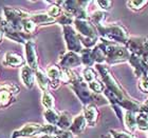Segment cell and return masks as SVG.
<instances>
[{"label":"cell","mask_w":148,"mask_h":138,"mask_svg":"<svg viewBox=\"0 0 148 138\" xmlns=\"http://www.w3.org/2000/svg\"><path fill=\"white\" fill-rule=\"evenodd\" d=\"M97 44L101 46V49L105 53L107 65H120V63H124L129 60L131 54L125 46L111 42V41L103 39V38H99Z\"/></svg>","instance_id":"6da1fadb"},{"label":"cell","mask_w":148,"mask_h":138,"mask_svg":"<svg viewBox=\"0 0 148 138\" xmlns=\"http://www.w3.org/2000/svg\"><path fill=\"white\" fill-rule=\"evenodd\" d=\"M83 115L87 121V124L89 126H96V123L99 121V112L97 110L95 104H88L86 107H84Z\"/></svg>","instance_id":"5bb4252c"},{"label":"cell","mask_w":148,"mask_h":138,"mask_svg":"<svg viewBox=\"0 0 148 138\" xmlns=\"http://www.w3.org/2000/svg\"><path fill=\"white\" fill-rule=\"evenodd\" d=\"M125 46L130 54H134L142 59L148 57V37H130Z\"/></svg>","instance_id":"52a82bcc"},{"label":"cell","mask_w":148,"mask_h":138,"mask_svg":"<svg viewBox=\"0 0 148 138\" xmlns=\"http://www.w3.org/2000/svg\"><path fill=\"white\" fill-rule=\"evenodd\" d=\"M140 90L143 93H148V77H142L140 78V83H139Z\"/></svg>","instance_id":"ab89813d"},{"label":"cell","mask_w":148,"mask_h":138,"mask_svg":"<svg viewBox=\"0 0 148 138\" xmlns=\"http://www.w3.org/2000/svg\"><path fill=\"white\" fill-rule=\"evenodd\" d=\"M82 77L87 83H90L97 79V73L93 68H85L82 73Z\"/></svg>","instance_id":"4dcf8cb0"},{"label":"cell","mask_w":148,"mask_h":138,"mask_svg":"<svg viewBox=\"0 0 148 138\" xmlns=\"http://www.w3.org/2000/svg\"><path fill=\"white\" fill-rule=\"evenodd\" d=\"M20 78L27 89H32L35 83V71L29 65H23L20 70Z\"/></svg>","instance_id":"2e32d148"},{"label":"cell","mask_w":148,"mask_h":138,"mask_svg":"<svg viewBox=\"0 0 148 138\" xmlns=\"http://www.w3.org/2000/svg\"><path fill=\"white\" fill-rule=\"evenodd\" d=\"M60 75H62V69L58 65H51L47 70V76L50 80V86L53 90L58 89L59 86L62 84Z\"/></svg>","instance_id":"9a60e30c"},{"label":"cell","mask_w":148,"mask_h":138,"mask_svg":"<svg viewBox=\"0 0 148 138\" xmlns=\"http://www.w3.org/2000/svg\"><path fill=\"white\" fill-rule=\"evenodd\" d=\"M37 25L34 23V21L31 18H27L22 22V31L25 32V34L33 35L36 32Z\"/></svg>","instance_id":"d6a6232c"},{"label":"cell","mask_w":148,"mask_h":138,"mask_svg":"<svg viewBox=\"0 0 148 138\" xmlns=\"http://www.w3.org/2000/svg\"><path fill=\"white\" fill-rule=\"evenodd\" d=\"M92 55H93V59L95 61V65H105L106 63L105 53L101 49V46L99 44H96L92 49Z\"/></svg>","instance_id":"83f0119b"},{"label":"cell","mask_w":148,"mask_h":138,"mask_svg":"<svg viewBox=\"0 0 148 138\" xmlns=\"http://www.w3.org/2000/svg\"><path fill=\"white\" fill-rule=\"evenodd\" d=\"M38 138H56L55 135H50V134H41L38 136Z\"/></svg>","instance_id":"b9f144b4"},{"label":"cell","mask_w":148,"mask_h":138,"mask_svg":"<svg viewBox=\"0 0 148 138\" xmlns=\"http://www.w3.org/2000/svg\"><path fill=\"white\" fill-rule=\"evenodd\" d=\"M74 20L75 19H74V17L72 15H70V14L66 12H62V15L56 19V22L62 24V27H68V25H71L72 23H74Z\"/></svg>","instance_id":"836d02e7"},{"label":"cell","mask_w":148,"mask_h":138,"mask_svg":"<svg viewBox=\"0 0 148 138\" xmlns=\"http://www.w3.org/2000/svg\"><path fill=\"white\" fill-rule=\"evenodd\" d=\"M82 65L79 54L74 52H67L59 59V68L62 70H72Z\"/></svg>","instance_id":"30bf717a"},{"label":"cell","mask_w":148,"mask_h":138,"mask_svg":"<svg viewBox=\"0 0 148 138\" xmlns=\"http://www.w3.org/2000/svg\"><path fill=\"white\" fill-rule=\"evenodd\" d=\"M30 18L34 21L35 24L38 25H50L53 23H56V19L48 15L47 13H37V14H32Z\"/></svg>","instance_id":"d6986e66"},{"label":"cell","mask_w":148,"mask_h":138,"mask_svg":"<svg viewBox=\"0 0 148 138\" xmlns=\"http://www.w3.org/2000/svg\"><path fill=\"white\" fill-rule=\"evenodd\" d=\"M25 62L32 70H38V55L36 51V44L33 40H30L25 44Z\"/></svg>","instance_id":"8fae6325"},{"label":"cell","mask_w":148,"mask_h":138,"mask_svg":"<svg viewBox=\"0 0 148 138\" xmlns=\"http://www.w3.org/2000/svg\"><path fill=\"white\" fill-rule=\"evenodd\" d=\"M104 95H105V97L107 98V100L109 101V103H110L112 110L114 111V113H115V115H116L117 119L120 120L121 122H123V120H124L123 109H122V107L119 105V103L115 101V99H114V94L111 92V91H109V90L106 89L105 91H104Z\"/></svg>","instance_id":"ac0fdd59"},{"label":"cell","mask_w":148,"mask_h":138,"mask_svg":"<svg viewBox=\"0 0 148 138\" xmlns=\"http://www.w3.org/2000/svg\"><path fill=\"white\" fill-rule=\"evenodd\" d=\"M25 63V58L22 57L20 54L16 52L9 51L6 52L3 56L2 65L4 67H10V68H19V67H23Z\"/></svg>","instance_id":"4fadbf2b"},{"label":"cell","mask_w":148,"mask_h":138,"mask_svg":"<svg viewBox=\"0 0 148 138\" xmlns=\"http://www.w3.org/2000/svg\"><path fill=\"white\" fill-rule=\"evenodd\" d=\"M88 126L87 124V121L85 119L83 114H79L73 118V121H72V124L70 126L69 131H71L74 135H78L80 133H83L86 129V126Z\"/></svg>","instance_id":"e0dca14e"},{"label":"cell","mask_w":148,"mask_h":138,"mask_svg":"<svg viewBox=\"0 0 148 138\" xmlns=\"http://www.w3.org/2000/svg\"><path fill=\"white\" fill-rule=\"evenodd\" d=\"M62 35H64V40H65L66 48L68 50V52H74L79 54L84 50L79 35L77 34V32L75 31L73 27L71 25L62 27Z\"/></svg>","instance_id":"5b68a950"},{"label":"cell","mask_w":148,"mask_h":138,"mask_svg":"<svg viewBox=\"0 0 148 138\" xmlns=\"http://www.w3.org/2000/svg\"><path fill=\"white\" fill-rule=\"evenodd\" d=\"M128 62L132 67L133 73L136 74V77H139V78L148 77V65L142 58H140L139 56L134 55V54H131Z\"/></svg>","instance_id":"7c38bea8"},{"label":"cell","mask_w":148,"mask_h":138,"mask_svg":"<svg viewBox=\"0 0 148 138\" xmlns=\"http://www.w3.org/2000/svg\"><path fill=\"white\" fill-rule=\"evenodd\" d=\"M3 19L6 23L16 31H22V22L27 18L31 17V14L22 11V10L15 9L12 6H4L3 7ZM23 32V31H22Z\"/></svg>","instance_id":"277c9868"},{"label":"cell","mask_w":148,"mask_h":138,"mask_svg":"<svg viewBox=\"0 0 148 138\" xmlns=\"http://www.w3.org/2000/svg\"><path fill=\"white\" fill-rule=\"evenodd\" d=\"M143 60H144V61H145L146 65H148V57H146V58H145V59H143Z\"/></svg>","instance_id":"f6af8a7d"},{"label":"cell","mask_w":148,"mask_h":138,"mask_svg":"<svg viewBox=\"0 0 148 138\" xmlns=\"http://www.w3.org/2000/svg\"><path fill=\"white\" fill-rule=\"evenodd\" d=\"M97 33H99V38L106 39L108 41L114 43H119L122 46H126L127 41L129 40V34L123 25L121 24H107L101 25L96 28Z\"/></svg>","instance_id":"7a4b0ae2"},{"label":"cell","mask_w":148,"mask_h":138,"mask_svg":"<svg viewBox=\"0 0 148 138\" xmlns=\"http://www.w3.org/2000/svg\"><path fill=\"white\" fill-rule=\"evenodd\" d=\"M96 4L102 9V11L106 12V11H109L111 9V6H112V1L110 0H99V1H96Z\"/></svg>","instance_id":"74e56055"},{"label":"cell","mask_w":148,"mask_h":138,"mask_svg":"<svg viewBox=\"0 0 148 138\" xmlns=\"http://www.w3.org/2000/svg\"><path fill=\"white\" fill-rule=\"evenodd\" d=\"M3 36H4V34H3V31H2V29L0 28V42H1V40H2Z\"/></svg>","instance_id":"7bdbcfd3"},{"label":"cell","mask_w":148,"mask_h":138,"mask_svg":"<svg viewBox=\"0 0 148 138\" xmlns=\"http://www.w3.org/2000/svg\"><path fill=\"white\" fill-rule=\"evenodd\" d=\"M148 4L147 0H131L127 2V5L129 6V9L133 11H141Z\"/></svg>","instance_id":"e575fe53"},{"label":"cell","mask_w":148,"mask_h":138,"mask_svg":"<svg viewBox=\"0 0 148 138\" xmlns=\"http://www.w3.org/2000/svg\"><path fill=\"white\" fill-rule=\"evenodd\" d=\"M43 118L46 120L48 124H52V126H57V122L59 120V113L55 109H49V110H45L43 112Z\"/></svg>","instance_id":"484cf974"},{"label":"cell","mask_w":148,"mask_h":138,"mask_svg":"<svg viewBox=\"0 0 148 138\" xmlns=\"http://www.w3.org/2000/svg\"><path fill=\"white\" fill-rule=\"evenodd\" d=\"M56 138H74V134L69 130H60L57 131L55 134Z\"/></svg>","instance_id":"f35d334b"},{"label":"cell","mask_w":148,"mask_h":138,"mask_svg":"<svg viewBox=\"0 0 148 138\" xmlns=\"http://www.w3.org/2000/svg\"><path fill=\"white\" fill-rule=\"evenodd\" d=\"M88 86H89L90 91H91L93 94L104 93V91L106 90V86H105V84H104V82L99 79H95L94 81H92V82L88 83Z\"/></svg>","instance_id":"1f68e13d"},{"label":"cell","mask_w":148,"mask_h":138,"mask_svg":"<svg viewBox=\"0 0 148 138\" xmlns=\"http://www.w3.org/2000/svg\"><path fill=\"white\" fill-rule=\"evenodd\" d=\"M147 133H148V131H147Z\"/></svg>","instance_id":"bcb514c9"},{"label":"cell","mask_w":148,"mask_h":138,"mask_svg":"<svg viewBox=\"0 0 148 138\" xmlns=\"http://www.w3.org/2000/svg\"><path fill=\"white\" fill-rule=\"evenodd\" d=\"M70 89L77 96L80 102L84 104V107H86L88 104H94V102L97 101L96 94H93L90 91L88 83L83 79L82 76H79L74 82L70 84Z\"/></svg>","instance_id":"3957f363"},{"label":"cell","mask_w":148,"mask_h":138,"mask_svg":"<svg viewBox=\"0 0 148 138\" xmlns=\"http://www.w3.org/2000/svg\"><path fill=\"white\" fill-rule=\"evenodd\" d=\"M14 100H15L14 95L9 90H6L3 84H1L0 86V107H9L12 102H14Z\"/></svg>","instance_id":"44dd1931"},{"label":"cell","mask_w":148,"mask_h":138,"mask_svg":"<svg viewBox=\"0 0 148 138\" xmlns=\"http://www.w3.org/2000/svg\"><path fill=\"white\" fill-rule=\"evenodd\" d=\"M72 116L68 112H62L59 113V120L57 122V128L60 130H69L72 124Z\"/></svg>","instance_id":"603a6c76"},{"label":"cell","mask_w":148,"mask_h":138,"mask_svg":"<svg viewBox=\"0 0 148 138\" xmlns=\"http://www.w3.org/2000/svg\"><path fill=\"white\" fill-rule=\"evenodd\" d=\"M134 138H136V137H134Z\"/></svg>","instance_id":"7dc6e473"},{"label":"cell","mask_w":148,"mask_h":138,"mask_svg":"<svg viewBox=\"0 0 148 138\" xmlns=\"http://www.w3.org/2000/svg\"><path fill=\"white\" fill-rule=\"evenodd\" d=\"M79 77L73 70H62V75H60V81L64 84H71L75 80Z\"/></svg>","instance_id":"4316f807"},{"label":"cell","mask_w":148,"mask_h":138,"mask_svg":"<svg viewBox=\"0 0 148 138\" xmlns=\"http://www.w3.org/2000/svg\"><path fill=\"white\" fill-rule=\"evenodd\" d=\"M139 112H143V113L148 114V99H146L145 101L141 104V107H140Z\"/></svg>","instance_id":"60d3db41"},{"label":"cell","mask_w":148,"mask_h":138,"mask_svg":"<svg viewBox=\"0 0 148 138\" xmlns=\"http://www.w3.org/2000/svg\"><path fill=\"white\" fill-rule=\"evenodd\" d=\"M48 3H50V2H48ZM51 4H52V5L48 9V11H47V14H48V15H50L51 17H53V18L57 19L59 16L62 15V13L64 12V11H62V7H60L59 5H57V4H53V3H51Z\"/></svg>","instance_id":"d590c367"},{"label":"cell","mask_w":148,"mask_h":138,"mask_svg":"<svg viewBox=\"0 0 148 138\" xmlns=\"http://www.w3.org/2000/svg\"><path fill=\"white\" fill-rule=\"evenodd\" d=\"M79 56L82 59V65H84L86 68H91L93 65H95L92 55V49H84L79 53Z\"/></svg>","instance_id":"d4e9b609"},{"label":"cell","mask_w":148,"mask_h":138,"mask_svg":"<svg viewBox=\"0 0 148 138\" xmlns=\"http://www.w3.org/2000/svg\"><path fill=\"white\" fill-rule=\"evenodd\" d=\"M136 116L138 129L142 130V131H148V114L138 112L136 113Z\"/></svg>","instance_id":"f546056e"},{"label":"cell","mask_w":148,"mask_h":138,"mask_svg":"<svg viewBox=\"0 0 148 138\" xmlns=\"http://www.w3.org/2000/svg\"><path fill=\"white\" fill-rule=\"evenodd\" d=\"M106 17H107V13L106 12H104V11H95L89 17V21L95 28H99L101 25H104V21H105Z\"/></svg>","instance_id":"cb8c5ba5"},{"label":"cell","mask_w":148,"mask_h":138,"mask_svg":"<svg viewBox=\"0 0 148 138\" xmlns=\"http://www.w3.org/2000/svg\"><path fill=\"white\" fill-rule=\"evenodd\" d=\"M124 122L125 126L130 132H134L138 129V124H136V116L134 112L131 111H126L124 114Z\"/></svg>","instance_id":"7402d4cb"},{"label":"cell","mask_w":148,"mask_h":138,"mask_svg":"<svg viewBox=\"0 0 148 138\" xmlns=\"http://www.w3.org/2000/svg\"><path fill=\"white\" fill-rule=\"evenodd\" d=\"M89 4L88 1H75V0H68L62 1V9L64 12L68 13L74 17V19H88V12L87 5Z\"/></svg>","instance_id":"8992f818"},{"label":"cell","mask_w":148,"mask_h":138,"mask_svg":"<svg viewBox=\"0 0 148 138\" xmlns=\"http://www.w3.org/2000/svg\"><path fill=\"white\" fill-rule=\"evenodd\" d=\"M101 138H112V136H111L110 134H106V135H103Z\"/></svg>","instance_id":"ee69618b"},{"label":"cell","mask_w":148,"mask_h":138,"mask_svg":"<svg viewBox=\"0 0 148 138\" xmlns=\"http://www.w3.org/2000/svg\"><path fill=\"white\" fill-rule=\"evenodd\" d=\"M74 29L82 38H99L97 30L88 19H75Z\"/></svg>","instance_id":"ba28073f"},{"label":"cell","mask_w":148,"mask_h":138,"mask_svg":"<svg viewBox=\"0 0 148 138\" xmlns=\"http://www.w3.org/2000/svg\"><path fill=\"white\" fill-rule=\"evenodd\" d=\"M42 126L40 123L29 122L25 123L20 128L15 131H13L11 134V138H30L38 134H42Z\"/></svg>","instance_id":"9c48e42d"},{"label":"cell","mask_w":148,"mask_h":138,"mask_svg":"<svg viewBox=\"0 0 148 138\" xmlns=\"http://www.w3.org/2000/svg\"><path fill=\"white\" fill-rule=\"evenodd\" d=\"M110 135L112 138H134V136L123 131H116V130H110Z\"/></svg>","instance_id":"8d00e7d4"},{"label":"cell","mask_w":148,"mask_h":138,"mask_svg":"<svg viewBox=\"0 0 148 138\" xmlns=\"http://www.w3.org/2000/svg\"><path fill=\"white\" fill-rule=\"evenodd\" d=\"M35 79H36V82L39 86V89L42 92H47L50 86V80L47 76V73H45L41 69H38L35 71Z\"/></svg>","instance_id":"ffe728a7"},{"label":"cell","mask_w":148,"mask_h":138,"mask_svg":"<svg viewBox=\"0 0 148 138\" xmlns=\"http://www.w3.org/2000/svg\"><path fill=\"white\" fill-rule=\"evenodd\" d=\"M41 103H42L43 107L46 110H49V109H54V105H55V99H54V96L49 92H42V96H41Z\"/></svg>","instance_id":"f1b7e54d"}]
</instances>
